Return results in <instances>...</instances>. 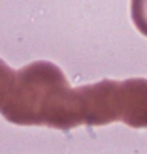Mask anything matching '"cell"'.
<instances>
[{
	"instance_id": "277c9868",
	"label": "cell",
	"mask_w": 147,
	"mask_h": 154,
	"mask_svg": "<svg viewBox=\"0 0 147 154\" xmlns=\"http://www.w3.org/2000/svg\"><path fill=\"white\" fill-rule=\"evenodd\" d=\"M130 15L136 28L147 36V0H130Z\"/></svg>"
},
{
	"instance_id": "7a4b0ae2",
	"label": "cell",
	"mask_w": 147,
	"mask_h": 154,
	"mask_svg": "<svg viewBox=\"0 0 147 154\" xmlns=\"http://www.w3.org/2000/svg\"><path fill=\"white\" fill-rule=\"evenodd\" d=\"M81 107V120L85 126H106L123 122L125 117V94L123 81L104 79L94 85L77 87Z\"/></svg>"
},
{
	"instance_id": "3957f363",
	"label": "cell",
	"mask_w": 147,
	"mask_h": 154,
	"mask_svg": "<svg viewBox=\"0 0 147 154\" xmlns=\"http://www.w3.org/2000/svg\"><path fill=\"white\" fill-rule=\"evenodd\" d=\"M15 79H17V72H13V68H10L0 58V111H2V107L8 103V100L11 96Z\"/></svg>"
},
{
	"instance_id": "6da1fadb",
	"label": "cell",
	"mask_w": 147,
	"mask_h": 154,
	"mask_svg": "<svg viewBox=\"0 0 147 154\" xmlns=\"http://www.w3.org/2000/svg\"><path fill=\"white\" fill-rule=\"evenodd\" d=\"M0 113L17 126L72 130L83 124L77 88L47 60H36L17 72L13 92Z\"/></svg>"
}]
</instances>
